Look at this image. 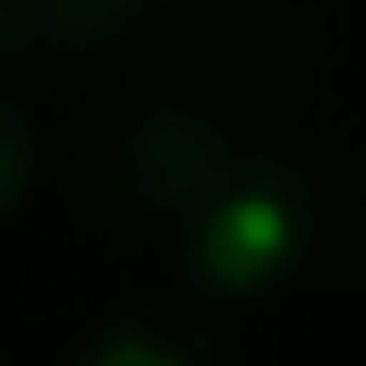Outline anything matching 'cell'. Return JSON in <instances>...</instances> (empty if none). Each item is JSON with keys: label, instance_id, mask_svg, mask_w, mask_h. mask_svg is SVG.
<instances>
[{"label": "cell", "instance_id": "6da1fadb", "mask_svg": "<svg viewBox=\"0 0 366 366\" xmlns=\"http://www.w3.org/2000/svg\"><path fill=\"white\" fill-rule=\"evenodd\" d=\"M162 239H171V264H179V281L196 298L264 307V298H281V290L298 281V264H307L315 196H307V179H298L290 162H273V154H230Z\"/></svg>", "mask_w": 366, "mask_h": 366}, {"label": "cell", "instance_id": "7a4b0ae2", "mask_svg": "<svg viewBox=\"0 0 366 366\" xmlns=\"http://www.w3.org/2000/svg\"><path fill=\"white\" fill-rule=\"evenodd\" d=\"M230 154H239V145H230L204 111L154 102V111H128V119L94 145L86 187L102 196L111 222H128V230H171L187 204H196V187L213 179Z\"/></svg>", "mask_w": 366, "mask_h": 366}, {"label": "cell", "instance_id": "3957f363", "mask_svg": "<svg viewBox=\"0 0 366 366\" xmlns=\"http://www.w3.org/2000/svg\"><path fill=\"white\" fill-rule=\"evenodd\" d=\"M145 0H0V69L26 60H86L128 43Z\"/></svg>", "mask_w": 366, "mask_h": 366}, {"label": "cell", "instance_id": "277c9868", "mask_svg": "<svg viewBox=\"0 0 366 366\" xmlns=\"http://www.w3.org/2000/svg\"><path fill=\"white\" fill-rule=\"evenodd\" d=\"M69 366H230V358H222L213 332H196L179 315H162V307H119L77 341Z\"/></svg>", "mask_w": 366, "mask_h": 366}, {"label": "cell", "instance_id": "5b68a950", "mask_svg": "<svg viewBox=\"0 0 366 366\" xmlns=\"http://www.w3.org/2000/svg\"><path fill=\"white\" fill-rule=\"evenodd\" d=\"M26 187H34V119H26V102L0 77V222L26 204Z\"/></svg>", "mask_w": 366, "mask_h": 366}]
</instances>
